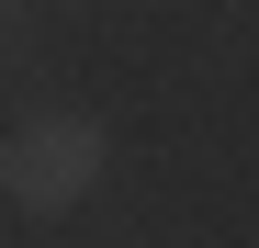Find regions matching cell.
Here are the masks:
<instances>
[{"label":"cell","instance_id":"7a4b0ae2","mask_svg":"<svg viewBox=\"0 0 259 248\" xmlns=\"http://www.w3.org/2000/svg\"><path fill=\"white\" fill-rule=\"evenodd\" d=\"M0 23H12V0H0Z\"/></svg>","mask_w":259,"mask_h":248},{"label":"cell","instance_id":"6da1fadb","mask_svg":"<svg viewBox=\"0 0 259 248\" xmlns=\"http://www.w3.org/2000/svg\"><path fill=\"white\" fill-rule=\"evenodd\" d=\"M102 170H113V124L102 113H34V124H12V147H0L12 215H79V203L102 192Z\"/></svg>","mask_w":259,"mask_h":248}]
</instances>
